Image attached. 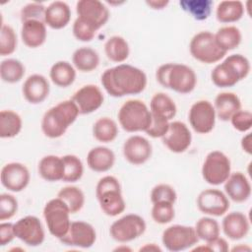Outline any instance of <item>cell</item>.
<instances>
[{
	"label": "cell",
	"instance_id": "1",
	"mask_svg": "<svg viewBox=\"0 0 252 252\" xmlns=\"http://www.w3.org/2000/svg\"><path fill=\"white\" fill-rule=\"evenodd\" d=\"M103 89L113 97L138 94L147 87V75L137 67L119 64L106 69L100 77Z\"/></svg>",
	"mask_w": 252,
	"mask_h": 252
},
{
	"label": "cell",
	"instance_id": "2",
	"mask_svg": "<svg viewBox=\"0 0 252 252\" xmlns=\"http://www.w3.org/2000/svg\"><path fill=\"white\" fill-rule=\"evenodd\" d=\"M79 114V108L72 99L60 101L43 114L41 119L42 133L50 139L63 136L68 127L76 121Z\"/></svg>",
	"mask_w": 252,
	"mask_h": 252
},
{
	"label": "cell",
	"instance_id": "3",
	"mask_svg": "<svg viewBox=\"0 0 252 252\" xmlns=\"http://www.w3.org/2000/svg\"><path fill=\"white\" fill-rule=\"evenodd\" d=\"M156 79L160 86L170 89L178 94L191 93L197 84L194 70L179 63H165L160 65L156 72Z\"/></svg>",
	"mask_w": 252,
	"mask_h": 252
},
{
	"label": "cell",
	"instance_id": "4",
	"mask_svg": "<svg viewBox=\"0 0 252 252\" xmlns=\"http://www.w3.org/2000/svg\"><path fill=\"white\" fill-rule=\"evenodd\" d=\"M249 72V60L244 55L231 54L213 69L211 79L219 88H230L245 79Z\"/></svg>",
	"mask_w": 252,
	"mask_h": 252
},
{
	"label": "cell",
	"instance_id": "5",
	"mask_svg": "<svg viewBox=\"0 0 252 252\" xmlns=\"http://www.w3.org/2000/svg\"><path fill=\"white\" fill-rule=\"evenodd\" d=\"M95 196L100 210L106 216L116 217L123 213L126 208L121 185L118 179L112 175L103 176L98 180L95 187Z\"/></svg>",
	"mask_w": 252,
	"mask_h": 252
},
{
	"label": "cell",
	"instance_id": "6",
	"mask_svg": "<svg viewBox=\"0 0 252 252\" xmlns=\"http://www.w3.org/2000/svg\"><path fill=\"white\" fill-rule=\"evenodd\" d=\"M120 126L126 132L146 131L152 122V114L147 104L140 99H128L117 114Z\"/></svg>",
	"mask_w": 252,
	"mask_h": 252
},
{
	"label": "cell",
	"instance_id": "7",
	"mask_svg": "<svg viewBox=\"0 0 252 252\" xmlns=\"http://www.w3.org/2000/svg\"><path fill=\"white\" fill-rule=\"evenodd\" d=\"M70 215L69 208L60 198L49 200L43 208V218L49 233L58 239L65 236L71 224Z\"/></svg>",
	"mask_w": 252,
	"mask_h": 252
},
{
	"label": "cell",
	"instance_id": "8",
	"mask_svg": "<svg viewBox=\"0 0 252 252\" xmlns=\"http://www.w3.org/2000/svg\"><path fill=\"white\" fill-rule=\"evenodd\" d=\"M189 50L194 59L205 64L219 62L226 55V52L218 46L214 33L208 31L200 32L192 37Z\"/></svg>",
	"mask_w": 252,
	"mask_h": 252
},
{
	"label": "cell",
	"instance_id": "9",
	"mask_svg": "<svg viewBox=\"0 0 252 252\" xmlns=\"http://www.w3.org/2000/svg\"><path fill=\"white\" fill-rule=\"evenodd\" d=\"M231 164L228 157L220 151L209 153L202 165V176L211 185H220L230 175Z\"/></svg>",
	"mask_w": 252,
	"mask_h": 252
},
{
	"label": "cell",
	"instance_id": "10",
	"mask_svg": "<svg viewBox=\"0 0 252 252\" xmlns=\"http://www.w3.org/2000/svg\"><path fill=\"white\" fill-rule=\"evenodd\" d=\"M146 221L141 216L128 214L110 225L109 233L115 241L125 243L140 237L146 231Z\"/></svg>",
	"mask_w": 252,
	"mask_h": 252
},
{
	"label": "cell",
	"instance_id": "11",
	"mask_svg": "<svg viewBox=\"0 0 252 252\" xmlns=\"http://www.w3.org/2000/svg\"><path fill=\"white\" fill-rule=\"evenodd\" d=\"M161 241L167 250L178 252L196 245L199 238L193 226L173 224L163 230Z\"/></svg>",
	"mask_w": 252,
	"mask_h": 252
},
{
	"label": "cell",
	"instance_id": "12",
	"mask_svg": "<svg viewBox=\"0 0 252 252\" xmlns=\"http://www.w3.org/2000/svg\"><path fill=\"white\" fill-rule=\"evenodd\" d=\"M216 111L209 100H198L192 104L188 113L190 126L198 134L210 133L216 124Z\"/></svg>",
	"mask_w": 252,
	"mask_h": 252
},
{
	"label": "cell",
	"instance_id": "13",
	"mask_svg": "<svg viewBox=\"0 0 252 252\" xmlns=\"http://www.w3.org/2000/svg\"><path fill=\"white\" fill-rule=\"evenodd\" d=\"M77 18L81 19L95 31L102 28L109 19V10L98 0H80L76 3Z\"/></svg>",
	"mask_w": 252,
	"mask_h": 252
},
{
	"label": "cell",
	"instance_id": "14",
	"mask_svg": "<svg viewBox=\"0 0 252 252\" xmlns=\"http://www.w3.org/2000/svg\"><path fill=\"white\" fill-rule=\"evenodd\" d=\"M17 238L29 246H38L45 238L44 229L40 220L35 216H27L14 223Z\"/></svg>",
	"mask_w": 252,
	"mask_h": 252
},
{
	"label": "cell",
	"instance_id": "15",
	"mask_svg": "<svg viewBox=\"0 0 252 252\" xmlns=\"http://www.w3.org/2000/svg\"><path fill=\"white\" fill-rule=\"evenodd\" d=\"M227 196L219 189H205L197 197V207L203 214L220 217L229 209Z\"/></svg>",
	"mask_w": 252,
	"mask_h": 252
},
{
	"label": "cell",
	"instance_id": "16",
	"mask_svg": "<svg viewBox=\"0 0 252 252\" xmlns=\"http://www.w3.org/2000/svg\"><path fill=\"white\" fill-rule=\"evenodd\" d=\"M59 240L68 246L90 248L96 240V232L89 222L83 220L71 221L68 232Z\"/></svg>",
	"mask_w": 252,
	"mask_h": 252
},
{
	"label": "cell",
	"instance_id": "17",
	"mask_svg": "<svg viewBox=\"0 0 252 252\" xmlns=\"http://www.w3.org/2000/svg\"><path fill=\"white\" fill-rule=\"evenodd\" d=\"M2 185L12 192H21L30 183L31 175L28 167L21 162L5 164L0 173Z\"/></svg>",
	"mask_w": 252,
	"mask_h": 252
},
{
	"label": "cell",
	"instance_id": "18",
	"mask_svg": "<svg viewBox=\"0 0 252 252\" xmlns=\"http://www.w3.org/2000/svg\"><path fill=\"white\" fill-rule=\"evenodd\" d=\"M164 146L172 153H184L191 145L192 135L188 126L181 121L169 123L167 132L161 138Z\"/></svg>",
	"mask_w": 252,
	"mask_h": 252
},
{
	"label": "cell",
	"instance_id": "19",
	"mask_svg": "<svg viewBox=\"0 0 252 252\" xmlns=\"http://www.w3.org/2000/svg\"><path fill=\"white\" fill-rule=\"evenodd\" d=\"M153 147L145 137L134 135L129 137L123 144V156L125 159L134 165L147 162L152 157Z\"/></svg>",
	"mask_w": 252,
	"mask_h": 252
},
{
	"label": "cell",
	"instance_id": "20",
	"mask_svg": "<svg viewBox=\"0 0 252 252\" xmlns=\"http://www.w3.org/2000/svg\"><path fill=\"white\" fill-rule=\"evenodd\" d=\"M71 99L78 106L80 114H90L102 105L104 96L97 86L90 84L76 91Z\"/></svg>",
	"mask_w": 252,
	"mask_h": 252
},
{
	"label": "cell",
	"instance_id": "21",
	"mask_svg": "<svg viewBox=\"0 0 252 252\" xmlns=\"http://www.w3.org/2000/svg\"><path fill=\"white\" fill-rule=\"evenodd\" d=\"M50 92L48 80L40 74L29 76L23 84L22 93L25 99L32 104H38L44 101Z\"/></svg>",
	"mask_w": 252,
	"mask_h": 252
},
{
	"label": "cell",
	"instance_id": "22",
	"mask_svg": "<svg viewBox=\"0 0 252 252\" xmlns=\"http://www.w3.org/2000/svg\"><path fill=\"white\" fill-rule=\"evenodd\" d=\"M225 195L235 203L247 201L251 195V184L244 173L236 171L230 173L224 181Z\"/></svg>",
	"mask_w": 252,
	"mask_h": 252
},
{
	"label": "cell",
	"instance_id": "23",
	"mask_svg": "<svg viewBox=\"0 0 252 252\" xmlns=\"http://www.w3.org/2000/svg\"><path fill=\"white\" fill-rule=\"evenodd\" d=\"M223 233L231 240H239L247 236L250 224L247 217L241 212L228 213L222 220Z\"/></svg>",
	"mask_w": 252,
	"mask_h": 252
},
{
	"label": "cell",
	"instance_id": "24",
	"mask_svg": "<svg viewBox=\"0 0 252 252\" xmlns=\"http://www.w3.org/2000/svg\"><path fill=\"white\" fill-rule=\"evenodd\" d=\"M47 36L46 25L42 21L29 20L22 23L21 38L24 44L30 48L41 46Z\"/></svg>",
	"mask_w": 252,
	"mask_h": 252
},
{
	"label": "cell",
	"instance_id": "25",
	"mask_svg": "<svg viewBox=\"0 0 252 252\" xmlns=\"http://www.w3.org/2000/svg\"><path fill=\"white\" fill-rule=\"evenodd\" d=\"M71 20V9L64 1H54L50 3L44 14V23L53 30L65 28Z\"/></svg>",
	"mask_w": 252,
	"mask_h": 252
},
{
	"label": "cell",
	"instance_id": "26",
	"mask_svg": "<svg viewBox=\"0 0 252 252\" xmlns=\"http://www.w3.org/2000/svg\"><path fill=\"white\" fill-rule=\"evenodd\" d=\"M214 108L219 119L221 121H229L233 114L241 109V101L236 94L223 92L216 96Z\"/></svg>",
	"mask_w": 252,
	"mask_h": 252
},
{
	"label": "cell",
	"instance_id": "27",
	"mask_svg": "<svg viewBox=\"0 0 252 252\" xmlns=\"http://www.w3.org/2000/svg\"><path fill=\"white\" fill-rule=\"evenodd\" d=\"M115 162V155L107 147H95L90 150L87 155L88 166L95 172L108 171Z\"/></svg>",
	"mask_w": 252,
	"mask_h": 252
},
{
	"label": "cell",
	"instance_id": "28",
	"mask_svg": "<svg viewBox=\"0 0 252 252\" xmlns=\"http://www.w3.org/2000/svg\"><path fill=\"white\" fill-rule=\"evenodd\" d=\"M38 174L42 179L48 182L62 180L64 174V164L62 157L48 155L43 157L38 162Z\"/></svg>",
	"mask_w": 252,
	"mask_h": 252
},
{
	"label": "cell",
	"instance_id": "29",
	"mask_svg": "<svg viewBox=\"0 0 252 252\" xmlns=\"http://www.w3.org/2000/svg\"><path fill=\"white\" fill-rule=\"evenodd\" d=\"M150 111L153 115L170 121L176 115L177 107L169 95L164 93H157L151 99Z\"/></svg>",
	"mask_w": 252,
	"mask_h": 252
},
{
	"label": "cell",
	"instance_id": "30",
	"mask_svg": "<svg viewBox=\"0 0 252 252\" xmlns=\"http://www.w3.org/2000/svg\"><path fill=\"white\" fill-rule=\"evenodd\" d=\"M49 77L55 86L59 88H67L74 83L76 79V70L68 61H57L51 66Z\"/></svg>",
	"mask_w": 252,
	"mask_h": 252
},
{
	"label": "cell",
	"instance_id": "31",
	"mask_svg": "<svg viewBox=\"0 0 252 252\" xmlns=\"http://www.w3.org/2000/svg\"><path fill=\"white\" fill-rule=\"evenodd\" d=\"M72 62L75 68L80 72L89 73L97 68L99 56L98 53L91 47H80L74 51Z\"/></svg>",
	"mask_w": 252,
	"mask_h": 252
},
{
	"label": "cell",
	"instance_id": "32",
	"mask_svg": "<svg viewBox=\"0 0 252 252\" xmlns=\"http://www.w3.org/2000/svg\"><path fill=\"white\" fill-rule=\"evenodd\" d=\"M244 9V5L241 1H221L217 6L216 18L220 23H235L243 17Z\"/></svg>",
	"mask_w": 252,
	"mask_h": 252
},
{
	"label": "cell",
	"instance_id": "33",
	"mask_svg": "<svg viewBox=\"0 0 252 252\" xmlns=\"http://www.w3.org/2000/svg\"><path fill=\"white\" fill-rule=\"evenodd\" d=\"M218 46L224 52L233 50L239 46L242 39L241 32L235 26H225L220 28L214 33Z\"/></svg>",
	"mask_w": 252,
	"mask_h": 252
},
{
	"label": "cell",
	"instance_id": "34",
	"mask_svg": "<svg viewBox=\"0 0 252 252\" xmlns=\"http://www.w3.org/2000/svg\"><path fill=\"white\" fill-rule=\"evenodd\" d=\"M104 52L110 61L122 63L128 58L130 48L124 37L120 35H112L104 43Z\"/></svg>",
	"mask_w": 252,
	"mask_h": 252
},
{
	"label": "cell",
	"instance_id": "35",
	"mask_svg": "<svg viewBox=\"0 0 252 252\" xmlns=\"http://www.w3.org/2000/svg\"><path fill=\"white\" fill-rule=\"evenodd\" d=\"M23 122L21 116L9 109L0 112V137L13 138L17 136L22 130Z\"/></svg>",
	"mask_w": 252,
	"mask_h": 252
},
{
	"label": "cell",
	"instance_id": "36",
	"mask_svg": "<svg viewBox=\"0 0 252 252\" xmlns=\"http://www.w3.org/2000/svg\"><path fill=\"white\" fill-rule=\"evenodd\" d=\"M93 135L100 143L113 142L118 135V126L113 119L101 117L94 123Z\"/></svg>",
	"mask_w": 252,
	"mask_h": 252
},
{
	"label": "cell",
	"instance_id": "37",
	"mask_svg": "<svg viewBox=\"0 0 252 252\" xmlns=\"http://www.w3.org/2000/svg\"><path fill=\"white\" fill-rule=\"evenodd\" d=\"M25 72V66L18 59L8 58L0 63V77L6 83L14 84L20 82Z\"/></svg>",
	"mask_w": 252,
	"mask_h": 252
},
{
	"label": "cell",
	"instance_id": "38",
	"mask_svg": "<svg viewBox=\"0 0 252 252\" xmlns=\"http://www.w3.org/2000/svg\"><path fill=\"white\" fill-rule=\"evenodd\" d=\"M57 197L67 205L71 214L80 212L85 205V194L79 187L76 186L63 187L58 192Z\"/></svg>",
	"mask_w": 252,
	"mask_h": 252
},
{
	"label": "cell",
	"instance_id": "39",
	"mask_svg": "<svg viewBox=\"0 0 252 252\" xmlns=\"http://www.w3.org/2000/svg\"><path fill=\"white\" fill-rule=\"evenodd\" d=\"M179 5L197 21H204L212 13L214 2L211 0H181Z\"/></svg>",
	"mask_w": 252,
	"mask_h": 252
},
{
	"label": "cell",
	"instance_id": "40",
	"mask_svg": "<svg viewBox=\"0 0 252 252\" xmlns=\"http://www.w3.org/2000/svg\"><path fill=\"white\" fill-rule=\"evenodd\" d=\"M195 231L199 239L210 242L220 236V228L219 222L213 218L203 217L197 220L195 224Z\"/></svg>",
	"mask_w": 252,
	"mask_h": 252
},
{
	"label": "cell",
	"instance_id": "41",
	"mask_svg": "<svg viewBox=\"0 0 252 252\" xmlns=\"http://www.w3.org/2000/svg\"><path fill=\"white\" fill-rule=\"evenodd\" d=\"M64 164V174L62 180L64 182H77L84 173V165L82 160L75 155H66L62 157Z\"/></svg>",
	"mask_w": 252,
	"mask_h": 252
},
{
	"label": "cell",
	"instance_id": "42",
	"mask_svg": "<svg viewBox=\"0 0 252 252\" xmlns=\"http://www.w3.org/2000/svg\"><path fill=\"white\" fill-rule=\"evenodd\" d=\"M17 34L9 25H2L0 31V55L7 56L15 52L17 48Z\"/></svg>",
	"mask_w": 252,
	"mask_h": 252
},
{
	"label": "cell",
	"instance_id": "43",
	"mask_svg": "<svg viewBox=\"0 0 252 252\" xmlns=\"http://www.w3.org/2000/svg\"><path fill=\"white\" fill-rule=\"evenodd\" d=\"M152 218L155 222L165 224L173 220L175 217L174 204L168 202H158L153 204Z\"/></svg>",
	"mask_w": 252,
	"mask_h": 252
},
{
	"label": "cell",
	"instance_id": "44",
	"mask_svg": "<svg viewBox=\"0 0 252 252\" xmlns=\"http://www.w3.org/2000/svg\"><path fill=\"white\" fill-rule=\"evenodd\" d=\"M176 191L169 184H158L151 191V201L153 204L158 202H168L174 204L176 202Z\"/></svg>",
	"mask_w": 252,
	"mask_h": 252
},
{
	"label": "cell",
	"instance_id": "45",
	"mask_svg": "<svg viewBox=\"0 0 252 252\" xmlns=\"http://www.w3.org/2000/svg\"><path fill=\"white\" fill-rule=\"evenodd\" d=\"M18 211L17 199L8 193L0 195V220H6L13 218Z\"/></svg>",
	"mask_w": 252,
	"mask_h": 252
},
{
	"label": "cell",
	"instance_id": "46",
	"mask_svg": "<svg viewBox=\"0 0 252 252\" xmlns=\"http://www.w3.org/2000/svg\"><path fill=\"white\" fill-rule=\"evenodd\" d=\"M45 9L46 7L41 3L32 2L27 4L22 8L20 13L22 23L29 20H38L44 22Z\"/></svg>",
	"mask_w": 252,
	"mask_h": 252
},
{
	"label": "cell",
	"instance_id": "47",
	"mask_svg": "<svg viewBox=\"0 0 252 252\" xmlns=\"http://www.w3.org/2000/svg\"><path fill=\"white\" fill-rule=\"evenodd\" d=\"M73 34L74 36L83 42H88L91 41L97 31H95L93 27H91L90 25H88L87 23H85L84 21H82L81 19L77 18L73 24Z\"/></svg>",
	"mask_w": 252,
	"mask_h": 252
},
{
	"label": "cell",
	"instance_id": "48",
	"mask_svg": "<svg viewBox=\"0 0 252 252\" xmlns=\"http://www.w3.org/2000/svg\"><path fill=\"white\" fill-rule=\"evenodd\" d=\"M233 128L239 132H247L252 127V113L249 110H238L230 118Z\"/></svg>",
	"mask_w": 252,
	"mask_h": 252
},
{
	"label": "cell",
	"instance_id": "49",
	"mask_svg": "<svg viewBox=\"0 0 252 252\" xmlns=\"http://www.w3.org/2000/svg\"><path fill=\"white\" fill-rule=\"evenodd\" d=\"M169 123L168 120L152 114L151 125L145 132L152 138H162L168 130Z\"/></svg>",
	"mask_w": 252,
	"mask_h": 252
},
{
	"label": "cell",
	"instance_id": "50",
	"mask_svg": "<svg viewBox=\"0 0 252 252\" xmlns=\"http://www.w3.org/2000/svg\"><path fill=\"white\" fill-rule=\"evenodd\" d=\"M16 237L14 231V223L1 222L0 224V245L5 246L9 244Z\"/></svg>",
	"mask_w": 252,
	"mask_h": 252
},
{
	"label": "cell",
	"instance_id": "51",
	"mask_svg": "<svg viewBox=\"0 0 252 252\" xmlns=\"http://www.w3.org/2000/svg\"><path fill=\"white\" fill-rule=\"evenodd\" d=\"M206 244L208 245V247L210 248L211 251H217V252H226L228 251V243L226 242L225 239L221 238V237H217L216 239L210 241V242H206Z\"/></svg>",
	"mask_w": 252,
	"mask_h": 252
},
{
	"label": "cell",
	"instance_id": "52",
	"mask_svg": "<svg viewBox=\"0 0 252 252\" xmlns=\"http://www.w3.org/2000/svg\"><path fill=\"white\" fill-rule=\"evenodd\" d=\"M241 148L248 155L252 154V143H251V133H247L241 139Z\"/></svg>",
	"mask_w": 252,
	"mask_h": 252
},
{
	"label": "cell",
	"instance_id": "53",
	"mask_svg": "<svg viewBox=\"0 0 252 252\" xmlns=\"http://www.w3.org/2000/svg\"><path fill=\"white\" fill-rule=\"evenodd\" d=\"M147 5L150 6L152 9L155 10H161L163 8H165L168 5V1H164V0H150V1H146Z\"/></svg>",
	"mask_w": 252,
	"mask_h": 252
},
{
	"label": "cell",
	"instance_id": "54",
	"mask_svg": "<svg viewBox=\"0 0 252 252\" xmlns=\"http://www.w3.org/2000/svg\"><path fill=\"white\" fill-rule=\"evenodd\" d=\"M144 251V250H150V251H161V249L158 247V246H157L155 243H148V244H146L145 246H143V247H141L140 248V251Z\"/></svg>",
	"mask_w": 252,
	"mask_h": 252
},
{
	"label": "cell",
	"instance_id": "55",
	"mask_svg": "<svg viewBox=\"0 0 252 252\" xmlns=\"http://www.w3.org/2000/svg\"><path fill=\"white\" fill-rule=\"evenodd\" d=\"M239 250H247V251H250L251 248L248 247V246H237V247H234L232 249V251H239Z\"/></svg>",
	"mask_w": 252,
	"mask_h": 252
}]
</instances>
